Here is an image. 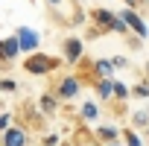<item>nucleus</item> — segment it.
Returning <instances> with one entry per match:
<instances>
[{"instance_id":"obj_1","label":"nucleus","mask_w":149,"mask_h":146,"mask_svg":"<svg viewBox=\"0 0 149 146\" xmlns=\"http://www.w3.org/2000/svg\"><path fill=\"white\" fill-rule=\"evenodd\" d=\"M91 18H94V26H100L102 32H117V35H126V32H132V26H129V21L120 15V12H111V9H94L91 12Z\"/></svg>"},{"instance_id":"obj_2","label":"nucleus","mask_w":149,"mask_h":146,"mask_svg":"<svg viewBox=\"0 0 149 146\" xmlns=\"http://www.w3.org/2000/svg\"><path fill=\"white\" fill-rule=\"evenodd\" d=\"M58 67L56 58H47V56H29L24 61V70L29 73V76H47V73H53Z\"/></svg>"},{"instance_id":"obj_3","label":"nucleus","mask_w":149,"mask_h":146,"mask_svg":"<svg viewBox=\"0 0 149 146\" xmlns=\"http://www.w3.org/2000/svg\"><path fill=\"white\" fill-rule=\"evenodd\" d=\"M56 94H58V99H61V102H67V99H76V97L82 94V79L76 76V73H70V76H61V79H58V88H56Z\"/></svg>"},{"instance_id":"obj_4","label":"nucleus","mask_w":149,"mask_h":146,"mask_svg":"<svg viewBox=\"0 0 149 146\" xmlns=\"http://www.w3.org/2000/svg\"><path fill=\"white\" fill-rule=\"evenodd\" d=\"M15 35H18V41H21L24 56L38 53V47H41V32H38V29H32V26H18V29H15Z\"/></svg>"},{"instance_id":"obj_5","label":"nucleus","mask_w":149,"mask_h":146,"mask_svg":"<svg viewBox=\"0 0 149 146\" xmlns=\"http://www.w3.org/2000/svg\"><path fill=\"white\" fill-rule=\"evenodd\" d=\"M61 56H64V61H67V64L82 61V56H85V44H82V38L67 35V38H64V44H61Z\"/></svg>"},{"instance_id":"obj_6","label":"nucleus","mask_w":149,"mask_h":146,"mask_svg":"<svg viewBox=\"0 0 149 146\" xmlns=\"http://www.w3.org/2000/svg\"><path fill=\"white\" fill-rule=\"evenodd\" d=\"M120 15H123V18L129 21L132 32H134V35H137L140 41H146V38H149V24H146V21H143V18L137 15V9H134V6H126V9H120Z\"/></svg>"},{"instance_id":"obj_7","label":"nucleus","mask_w":149,"mask_h":146,"mask_svg":"<svg viewBox=\"0 0 149 146\" xmlns=\"http://www.w3.org/2000/svg\"><path fill=\"white\" fill-rule=\"evenodd\" d=\"M0 146H29V134L24 126H9L0 137Z\"/></svg>"},{"instance_id":"obj_8","label":"nucleus","mask_w":149,"mask_h":146,"mask_svg":"<svg viewBox=\"0 0 149 146\" xmlns=\"http://www.w3.org/2000/svg\"><path fill=\"white\" fill-rule=\"evenodd\" d=\"M18 56H24V50H21L18 35L12 32V35H6V38H3V61H6V64H12V61H18Z\"/></svg>"},{"instance_id":"obj_9","label":"nucleus","mask_w":149,"mask_h":146,"mask_svg":"<svg viewBox=\"0 0 149 146\" xmlns=\"http://www.w3.org/2000/svg\"><path fill=\"white\" fill-rule=\"evenodd\" d=\"M94 91H97V99H100V102L114 99V76H97Z\"/></svg>"},{"instance_id":"obj_10","label":"nucleus","mask_w":149,"mask_h":146,"mask_svg":"<svg viewBox=\"0 0 149 146\" xmlns=\"http://www.w3.org/2000/svg\"><path fill=\"white\" fill-rule=\"evenodd\" d=\"M97 137L105 140V143H111V140H120V137H123V129H120L117 123H102V126L97 129Z\"/></svg>"},{"instance_id":"obj_11","label":"nucleus","mask_w":149,"mask_h":146,"mask_svg":"<svg viewBox=\"0 0 149 146\" xmlns=\"http://www.w3.org/2000/svg\"><path fill=\"white\" fill-rule=\"evenodd\" d=\"M79 117H82L85 123H97V120H100V102L85 99V102L79 105Z\"/></svg>"},{"instance_id":"obj_12","label":"nucleus","mask_w":149,"mask_h":146,"mask_svg":"<svg viewBox=\"0 0 149 146\" xmlns=\"http://www.w3.org/2000/svg\"><path fill=\"white\" fill-rule=\"evenodd\" d=\"M94 73H97V76H114V58H97L94 61V67H91Z\"/></svg>"},{"instance_id":"obj_13","label":"nucleus","mask_w":149,"mask_h":146,"mask_svg":"<svg viewBox=\"0 0 149 146\" xmlns=\"http://www.w3.org/2000/svg\"><path fill=\"white\" fill-rule=\"evenodd\" d=\"M38 105H41L44 114H56V108H58V94H44V97L38 99Z\"/></svg>"},{"instance_id":"obj_14","label":"nucleus","mask_w":149,"mask_h":146,"mask_svg":"<svg viewBox=\"0 0 149 146\" xmlns=\"http://www.w3.org/2000/svg\"><path fill=\"white\" fill-rule=\"evenodd\" d=\"M114 97H117L120 102H129V99H132V88H129L123 79H114Z\"/></svg>"},{"instance_id":"obj_15","label":"nucleus","mask_w":149,"mask_h":146,"mask_svg":"<svg viewBox=\"0 0 149 146\" xmlns=\"http://www.w3.org/2000/svg\"><path fill=\"white\" fill-rule=\"evenodd\" d=\"M123 140H126V146H143V137L134 129H123Z\"/></svg>"},{"instance_id":"obj_16","label":"nucleus","mask_w":149,"mask_h":146,"mask_svg":"<svg viewBox=\"0 0 149 146\" xmlns=\"http://www.w3.org/2000/svg\"><path fill=\"white\" fill-rule=\"evenodd\" d=\"M132 97H137V99H149V82H137V85L132 88Z\"/></svg>"},{"instance_id":"obj_17","label":"nucleus","mask_w":149,"mask_h":146,"mask_svg":"<svg viewBox=\"0 0 149 146\" xmlns=\"http://www.w3.org/2000/svg\"><path fill=\"white\" fill-rule=\"evenodd\" d=\"M0 91H3V94H12V91H18V82H15V79H0Z\"/></svg>"},{"instance_id":"obj_18","label":"nucleus","mask_w":149,"mask_h":146,"mask_svg":"<svg viewBox=\"0 0 149 146\" xmlns=\"http://www.w3.org/2000/svg\"><path fill=\"white\" fill-rule=\"evenodd\" d=\"M9 126H12V114H9V111H3V114H0V131H6Z\"/></svg>"},{"instance_id":"obj_19","label":"nucleus","mask_w":149,"mask_h":146,"mask_svg":"<svg viewBox=\"0 0 149 146\" xmlns=\"http://www.w3.org/2000/svg\"><path fill=\"white\" fill-rule=\"evenodd\" d=\"M126 64H129V61H126L123 56H114V67H117V70H120V67H126Z\"/></svg>"},{"instance_id":"obj_20","label":"nucleus","mask_w":149,"mask_h":146,"mask_svg":"<svg viewBox=\"0 0 149 146\" xmlns=\"http://www.w3.org/2000/svg\"><path fill=\"white\" fill-rule=\"evenodd\" d=\"M44 143H47V146H56V143H58V137H56V134H47V140H44Z\"/></svg>"},{"instance_id":"obj_21","label":"nucleus","mask_w":149,"mask_h":146,"mask_svg":"<svg viewBox=\"0 0 149 146\" xmlns=\"http://www.w3.org/2000/svg\"><path fill=\"white\" fill-rule=\"evenodd\" d=\"M44 3H47V6H53V9H56V6H61V0H44Z\"/></svg>"},{"instance_id":"obj_22","label":"nucleus","mask_w":149,"mask_h":146,"mask_svg":"<svg viewBox=\"0 0 149 146\" xmlns=\"http://www.w3.org/2000/svg\"><path fill=\"white\" fill-rule=\"evenodd\" d=\"M105 146H126V140H111V143H105Z\"/></svg>"},{"instance_id":"obj_23","label":"nucleus","mask_w":149,"mask_h":146,"mask_svg":"<svg viewBox=\"0 0 149 146\" xmlns=\"http://www.w3.org/2000/svg\"><path fill=\"white\" fill-rule=\"evenodd\" d=\"M146 137H149V129H146Z\"/></svg>"},{"instance_id":"obj_24","label":"nucleus","mask_w":149,"mask_h":146,"mask_svg":"<svg viewBox=\"0 0 149 146\" xmlns=\"http://www.w3.org/2000/svg\"><path fill=\"white\" fill-rule=\"evenodd\" d=\"M146 3H149V0H146Z\"/></svg>"}]
</instances>
